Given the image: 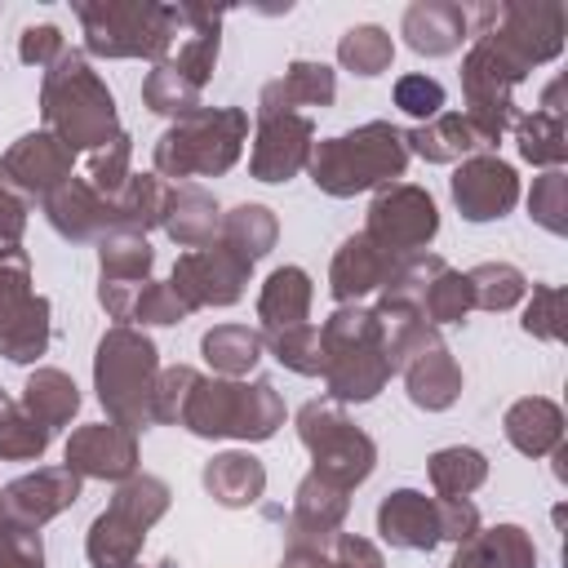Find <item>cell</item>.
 Here are the masks:
<instances>
[{
    "label": "cell",
    "mask_w": 568,
    "mask_h": 568,
    "mask_svg": "<svg viewBox=\"0 0 568 568\" xmlns=\"http://www.w3.org/2000/svg\"><path fill=\"white\" fill-rule=\"evenodd\" d=\"M44 120L58 129L62 146H106L115 142V102L89 62L75 49H62L49 80H44Z\"/></svg>",
    "instance_id": "1"
},
{
    "label": "cell",
    "mask_w": 568,
    "mask_h": 568,
    "mask_svg": "<svg viewBox=\"0 0 568 568\" xmlns=\"http://www.w3.org/2000/svg\"><path fill=\"white\" fill-rule=\"evenodd\" d=\"M408 164V146H404V133L373 120L355 133H342V138H328L315 146L311 155V178L315 186H324L328 195H355V191H368L386 178H399Z\"/></svg>",
    "instance_id": "2"
},
{
    "label": "cell",
    "mask_w": 568,
    "mask_h": 568,
    "mask_svg": "<svg viewBox=\"0 0 568 568\" xmlns=\"http://www.w3.org/2000/svg\"><path fill=\"white\" fill-rule=\"evenodd\" d=\"M195 435H244V439H266L284 422V404L266 382L240 386V382H200L191 386L182 417Z\"/></svg>",
    "instance_id": "3"
},
{
    "label": "cell",
    "mask_w": 568,
    "mask_h": 568,
    "mask_svg": "<svg viewBox=\"0 0 568 568\" xmlns=\"http://www.w3.org/2000/svg\"><path fill=\"white\" fill-rule=\"evenodd\" d=\"M244 111L235 106H195L182 115L160 142H155V169L169 178H191V173H222L235 164L240 142H244Z\"/></svg>",
    "instance_id": "4"
},
{
    "label": "cell",
    "mask_w": 568,
    "mask_h": 568,
    "mask_svg": "<svg viewBox=\"0 0 568 568\" xmlns=\"http://www.w3.org/2000/svg\"><path fill=\"white\" fill-rule=\"evenodd\" d=\"M320 346H324L320 373L328 377V390L337 399H373L382 390V382L390 377L373 311H337L324 324Z\"/></svg>",
    "instance_id": "5"
},
{
    "label": "cell",
    "mask_w": 568,
    "mask_h": 568,
    "mask_svg": "<svg viewBox=\"0 0 568 568\" xmlns=\"http://www.w3.org/2000/svg\"><path fill=\"white\" fill-rule=\"evenodd\" d=\"M98 395L106 404V413L129 426L142 430L151 417V395H155V346L133 333V328H111L98 342Z\"/></svg>",
    "instance_id": "6"
},
{
    "label": "cell",
    "mask_w": 568,
    "mask_h": 568,
    "mask_svg": "<svg viewBox=\"0 0 568 568\" xmlns=\"http://www.w3.org/2000/svg\"><path fill=\"white\" fill-rule=\"evenodd\" d=\"M297 430L306 439V448L315 453V479L333 484V488H355L368 470H373V439L364 430H355L337 404H320L311 399L297 417Z\"/></svg>",
    "instance_id": "7"
},
{
    "label": "cell",
    "mask_w": 568,
    "mask_h": 568,
    "mask_svg": "<svg viewBox=\"0 0 568 568\" xmlns=\"http://www.w3.org/2000/svg\"><path fill=\"white\" fill-rule=\"evenodd\" d=\"M89 49L129 58V53H164L173 44V22L178 9H155V4H75Z\"/></svg>",
    "instance_id": "8"
},
{
    "label": "cell",
    "mask_w": 568,
    "mask_h": 568,
    "mask_svg": "<svg viewBox=\"0 0 568 568\" xmlns=\"http://www.w3.org/2000/svg\"><path fill=\"white\" fill-rule=\"evenodd\" d=\"M439 217H435V200L417 186L395 182L390 191H382L368 209V240L386 253H413L435 235Z\"/></svg>",
    "instance_id": "9"
},
{
    "label": "cell",
    "mask_w": 568,
    "mask_h": 568,
    "mask_svg": "<svg viewBox=\"0 0 568 568\" xmlns=\"http://www.w3.org/2000/svg\"><path fill=\"white\" fill-rule=\"evenodd\" d=\"M248 280V262L235 257L226 244L217 248H191L173 266V293L195 311V306H226L240 297Z\"/></svg>",
    "instance_id": "10"
},
{
    "label": "cell",
    "mask_w": 568,
    "mask_h": 568,
    "mask_svg": "<svg viewBox=\"0 0 568 568\" xmlns=\"http://www.w3.org/2000/svg\"><path fill=\"white\" fill-rule=\"evenodd\" d=\"M453 200H457L462 217H470V222L501 217L519 200L515 169L506 160H497V155H475L453 173Z\"/></svg>",
    "instance_id": "11"
},
{
    "label": "cell",
    "mask_w": 568,
    "mask_h": 568,
    "mask_svg": "<svg viewBox=\"0 0 568 568\" xmlns=\"http://www.w3.org/2000/svg\"><path fill=\"white\" fill-rule=\"evenodd\" d=\"M257 120H262V129H257V142H253V173L262 182L293 178L311 155V120L293 115V111H271V115H257Z\"/></svg>",
    "instance_id": "12"
},
{
    "label": "cell",
    "mask_w": 568,
    "mask_h": 568,
    "mask_svg": "<svg viewBox=\"0 0 568 568\" xmlns=\"http://www.w3.org/2000/svg\"><path fill=\"white\" fill-rule=\"evenodd\" d=\"M80 497V475L71 466H44L36 475H22L18 484L4 488L0 506L18 519V524H44L58 510H67Z\"/></svg>",
    "instance_id": "13"
},
{
    "label": "cell",
    "mask_w": 568,
    "mask_h": 568,
    "mask_svg": "<svg viewBox=\"0 0 568 568\" xmlns=\"http://www.w3.org/2000/svg\"><path fill=\"white\" fill-rule=\"evenodd\" d=\"M4 178L31 195H49L71 178V146H62L53 133H27L4 155Z\"/></svg>",
    "instance_id": "14"
},
{
    "label": "cell",
    "mask_w": 568,
    "mask_h": 568,
    "mask_svg": "<svg viewBox=\"0 0 568 568\" xmlns=\"http://www.w3.org/2000/svg\"><path fill=\"white\" fill-rule=\"evenodd\" d=\"M133 430L129 426H84L67 444V466L75 475H98V479H120L133 470Z\"/></svg>",
    "instance_id": "15"
},
{
    "label": "cell",
    "mask_w": 568,
    "mask_h": 568,
    "mask_svg": "<svg viewBox=\"0 0 568 568\" xmlns=\"http://www.w3.org/2000/svg\"><path fill=\"white\" fill-rule=\"evenodd\" d=\"M377 528L390 546H408V550H430L439 541V506L426 501L422 493H390L377 510Z\"/></svg>",
    "instance_id": "16"
},
{
    "label": "cell",
    "mask_w": 568,
    "mask_h": 568,
    "mask_svg": "<svg viewBox=\"0 0 568 568\" xmlns=\"http://www.w3.org/2000/svg\"><path fill=\"white\" fill-rule=\"evenodd\" d=\"M395 271V257L386 248H377L368 235H355L342 244V253L333 257V297L337 302H351L377 284H386Z\"/></svg>",
    "instance_id": "17"
},
{
    "label": "cell",
    "mask_w": 568,
    "mask_h": 568,
    "mask_svg": "<svg viewBox=\"0 0 568 568\" xmlns=\"http://www.w3.org/2000/svg\"><path fill=\"white\" fill-rule=\"evenodd\" d=\"M49 222H53L62 235H71V240H89L102 222H115V209H111V200L98 195L93 186L67 178L58 191H49Z\"/></svg>",
    "instance_id": "18"
},
{
    "label": "cell",
    "mask_w": 568,
    "mask_h": 568,
    "mask_svg": "<svg viewBox=\"0 0 568 568\" xmlns=\"http://www.w3.org/2000/svg\"><path fill=\"white\" fill-rule=\"evenodd\" d=\"M532 564H537V550L515 524L466 537V546L453 559V568H532Z\"/></svg>",
    "instance_id": "19"
},
{
    "label": "cell",
    "mask_w": 568,
    "mask_h": 568,
    "mask_svg": "<svg viewBox=\"0 0 568 568\" xmlns=\"http://www.w3.org/2000/svg\"><path fill=\"white\" fill-rule=\"evenodd\" d=\"M404 36L426 58L453 53L466 40V13L457 4H413L404 13Z\"/></svg>",
    "instance_id": "20"
},
{
    "label": "cell",
    "mask_w": 568,
    "mask_h": 568,
    "mask_svg": "<svg viewBox=\"0 0 568 568\" xmlns=\"http://www.w3.org/2000/svg\"><path fill=\"white\" fill-rule=\"evenodd\" d=\"M404 373H408V395L422 408H448L457 399V390H462V373H457V364L448 359L444 346L422 351L417 359L404 364Z\"/></svg>",
    "instance_id": "21"
},
{
    "label": "cell",
    "mask_w": 568,
    "mask_h": 568,
    "mask_svg": "<svg viewBox=\"0 0 568 568\" xmlns=\"http://www.w3.org/2000/svg\"><path fill=\"white\" fill-rule=\"evenodd\" d=\"M506 435H510V444H515L519 453L541 457V453L559 448V439H564V417H559V408H555L550 399H519V404L506 413Z\"/></svg>",
    "instance_id": "22"
},
{
    "label": "cell",
    "mask_w": 568,
    "mask_h": 568,
    "mask_svg": "<svg viewBox=\"0 0 568 568\" xmlns=\"http://www.w3.org/2000/svg\"><path fill=\"white\" fill-rule=\"evenodd\" d=\"M204 488L222 501V506H244L257 501L266 488V470L257 466V457L248 453H222L204 466Z\"/></svg>",
    "instance_id": "23"
},
{
    "label": "cell",
    "mask_w": 568,
    "mask_h": 568,
    "mask_svg": "<svg viewBox=\"0 0 568 568\" xmlns=\"http://www.w3.org/2000/svg\"><path fill=\"white\" fill-rule=\"evenodd\" d=\"M306 306H311V280L297 266H280L266 280L262 302H257V311H262V320H266L271 333L293 328V324H306Z\"/></svg>",
    "instance_id": "24"
},
{
    "label": "cell",
    "mask_w": 568,
    "mask_h": 568,
    "mask_svg": "<svg viewBox=\"0 0 568 568\" xmlns=\"http://www.w3.org/2000/svg\"><path fill=\"white\" fill-rule=\"evenodd\" d=\"M404 146H413L417 155H426V160L444 164V160H457V155H466V151L484 146V138L475 133V124H470L466 115H435L430 124H422V129L404 133Z\"/></svg>",
    "instance_id": "25"
},
{
    "label": "cell",
    "mask_w": 568,
    "mask_h": 568,
    "mask_svg": "<svg viewBox=\"0 0 568 568\" xmlns=\"http://www.w3.org/2000/svg\"><path fill=\"white\" fill-rule=\"evenodd\" d=\"M22 404H27V417H36V422L49 430V426H62V422L80 408V395H75V382H71V377H62L58 368H40V373L27 382Z\"/></svg>",
    "instance_id": "26"
},
{
    "label": "cell",
    "mask_w": 568,
    "mask_h": 568,
    "mask_svg": "<svg viewBox=\"0 0 568 568\" xmlns=\"http://www.w3.org/2000/svg\"><path fill=\"white\" fill-rule=\"evenodd\" d=\"M164 226L178 244L200 248L204 240H213L217 226V209L204 191H169V209H164Z\"/></svg>",
    "instance_id": "27"
},
{
    "label": "cell",
    "mask_w": 568,
    "mask_h": 568,
    "mask_svg": "<svg viewBox=\"0 0 568 568\" xmlns=\"http://www.w3.org/2000/svg\"><path fill=\"white\" fill-rule=\"evenodd\" d=\"M138 546H142V528L129 524V519L115 515V510L98 515L93 528H89V559H93L98 568H129L133 555H138Z\"/></svg>",
    "instance_id": "28"
},
{
    "label": "cell",
    "mask_w": 568,
    "mask_h": 568,
    "mask_svg": "<svg viewBox=\"0 0 568 568\" xmlns=\"http://www.w3.org/2000/svg\"><path fill=\"white\" fill-rule=\"evenodd\" d=\"M204 359L222 373V377H235L244 368H253L262 359V337L244 324H222L213 333H204Z\"/></svg>",
    "instance_id": "29"
},
{
    "label": "cell",
    "mask_w": 568,
    "mask_h": 568,
    "mask_svg": "<svg viewBox=\"0 0 568 568\" xmlns=\"http://www.w3.org/2000/svg\"><path fill=\"white\" fill-rule=\"evenodd\" d=\"M222 235H226V248L253 266V262L275 244V217H271V209H262V204H240V209L226 217Z\"/></svg>",
    "instance_id": "30"
},
{
    "label": "cell",
    "mask_w": 568,
    "mask_h": 568,
    "mask_svg": "<svg viewBox=\"0 0 568 568\" xmlns=\"http://www.w3.org/2000/svg\"><path fill=\"white\" fill-rule=\"evenodd\" d=\"M151 271V248L138 231H115L102 240V284H129L142 288L138 280Z\"/></svg>",
    "instance_id": "31"
},
{
    "label": "cell",
    "mask_w": 568,
    "mask_h": 568,
    "mask_svg": "<svg viewBox=\"0 0 568 568\" xmlns=\"http://www.w3.org/2000/svg\"><path fill=\"white\" fill-rule=\"evenodd\" d=\"M342 510H346L342 488H333V484H324V479L311 475V479L297 488V510H293V519H297V537H302V532H320V541H324V532L337 528Z\"/></svg>",
    "instance_id": "32"
},
{
    "label": "cell",
    "mask_w": 568,
    "mask_h": 568,
    "mask_svg": "<svg viewBox=\"0 0 568 568\" xmlns=\"http://www.w3.org/2000/svg\"><path fill=\"white\" fill-rule=\"evenodd\" d=\"M484 475H488V462L475 448H444L430 457V484L444 497H466L470 488L484 484Z\"/></svg>",
    "instance_id": "33"
},
{
    "label": "cell",
    "mask_w": 568,
    "mask_h": 568,
    "mask_svg": "<svg viewBox=\"0 0 568 568\" xmlns=\"http://www.w3.org/2000/svg\"><path fill=\"white\" fill-rule=\"evenodd\" d=\"M466 284H470V302H479V306H488V311H506V306H515L519 297H524V275L510 266V262H488V266H475L470 275H466Z\"/></svg>",
    "instance_id": "34"
},
{
    "label": "cell",
    "mask_w": 568,
    "mask_h": 568,
    "mask_svg": "<svg viewBox=\"0 0 568 568\" xmlns=\"http://www.w3.org/2000/svg\"><path fill=\"white\" fill-rule=\"evenodd\" d=\"M390 53H395V44H390V36H386L382 27H351V31L342 36V44H337V58H342L351 71H359V75L386 71V67H390Z\"/></svg>",
    "instance_id": "35"
},
{
    "label": "cell",
    "mask_w": 568,
    "mask_h": 568,
    "mask_svg": "<svg viewBox=\"0 0 568 568\" xmlns=\"http://www.w3.org/2000/svg\"><path fill=\"white\" fill-rule=\"evenodd\" d=\"M519 151L532 164H559L564 160V120L559 111H532L519 120Z\"/></svg>",
    "instance_id": "36"
},
{
    "label": "cell",
    "mask_w": 568,
    "mask_h": 568,
    "mask_svg": "<svg viewBox=\"0 0 568 568\" xmlns=\"http://www.w3.org/2000/svg\"><path fill=\"white\" fill-rule=\"evenodd\" d=\"M164 506H169V488H164L160 479H151V475L129 479V484L115 493V501H111V510H115V515H124L129 524H138L142 532L164 515Z\"/></svg>",
    "instance_id": "37"
},
{
    "label": "cell",
    "mask_w": 568,
    "mask_h": 568,
    "mask_svg": "<svg viewBox=\"0 0 568 568\" xmlns=\"http://www.w3.org/2000/svg\"><path fill=\"white\" fill-rule=\"evenodd\" d=\"M195 84L186 80V75H178L169 62H160L151 75H146V84H142V98H146V106L151 111H164V115H191L195 111Z\"/></svg>",
    "instance_id": "38"
},
{
    "label": "cell",
    "mask_w": 568,
    "mask_h": 568,
    "mask_svg": "<svg viewBox=\"0 0 568 568\" xmlns=\"http://www.w3.org/2000/svg\"><path fill=\"white\" fill-rule=\"evenodd\" d=\"M280 89H284L288 106H293V102H302V106H328L337 84H333V71H328L324 62H293V67L284 71Z\"/></svg>",
    "instance_id": "39"
},
{
    "label": "cell",
    "mask_w": 568,
    "mask_h": 568,
    "mask_svg": "<svg viewBox=\"0 0 568 568\" xmlns=\"http://www.w3.org/2000/svg\"><path fill=\"white\" fill-rule=\"evenodd\" d=\"M275 355L293 368V373H320L324 368V346H320V328L311 324H293L275 333Z\"/></svg>",
    "instance_id": "40"
},
{
    "label": "cell",
    "mask_w": 568,
    "mask_h": 568,
    "mask_svg": "<svg viewBox=\"0 0 568 568\" xmlns=\"http://www.w3.org/2000/svg\"><path fill=\"white\" fill-rule=\"evenodd\" d=\"M129 178H133L129 173V138L120 133L115 142H106V151L93 155V191L106 195V200H115Z\"/></svg>",
    "instance_id": "41"
},
{
    "label": "cell",
    "mask_w": 568,
    "mask_h": 568,
    "mask_svg": "<svg viewBox=\"0 0 568 568\" xmlns=\"http://www.w3.org/2000/svg\"><path fill=\"white\" fill-rule=\"evenodd\" d=\"M395 106H404L417 120H430L444 106V84L430 75H404V80H395Z\"/></svg>",
    "instance_id": "42"
},
{
    "label": "cell",
    "mask_w": 568,
    "mask_h": 568,
    "mask_svg": "<svg viewBox=\"0 0 568 568\" xmlns=\"http://www.w3.org/2000/svg\"><path fill=\"white\" fill-rule=\"evenodd\" d=\"M0 568H44V550L31 524H0Z\"/></svg>",
    "instance_id": "43"
},
{
    "label": "cell",
    "mask_w": 568,
    "mask_h": 568,
    "mask_svg": "<svg viewBox=\"0 0 568 568\" xmlns=\"http://www.w3.org/2000/svg\"><path fill=\"white\" fill-rule=\"evenodd\" d=\"M191 306L173 293V284H142L138 302H133V320H146V324H178Z\"/></svg>",
    "instance_id": "44"
},
{
    "label": "cell",
    "mask_w": 568,
    "mask_h": 568,
    "mask_svg": "<svg viewBox=\"0 0 568 568\" xmlns=\"http://www.w3.org/2000/svg\"><path fill=\"white\" fill-rule=\"evenodd\" d=\"M44 444H49V430H44L36 417H22V413L0 430V457H13V462L40 457Z\"/></svg>",
    "instance_id": "45"
},
{
    "label": "cell",
    "mask_w": 568,
    "mask_h": 568,
    "mask_svg": "<svg viewBox=\"0 0 568 568\" xmlns=\"http://www.w3.org/2000/svg\"><path fill=\"white\" fill-rule=\"evenodd\" d=\"M559 306H564V293L559 288H532V306H528V320H524V328L528 333H537V337H546V342H559L564 337V315H559Z\"/></svg>",
    "instance_id": "46"
},
{
    "label": "cell",
    "mask_w": 568,
    "mask_h": 568,
    "mask_svg": "<svg viewBox=\"0 0 568 568\" xmlns=\"http://www.w3.org/2000/svg\"><path fill=\"white\" fill-rule=\"evenodd\" d=\"M532 217L546 226V231H564L568 222H564V173H546L537 186H532Z\"/></svg>",
    "instance_id": "47"
},
{
    "label": "cell",
    "mask_w": 568,
    "mask_h": 568,
    "mask_svg": "<svg viewBox=\"0 0 568 568\" xmlns=\"http://www.w3.org/2000/svg\"><path fill=\"white\" fill-rule=\"evenodd\" d=\"M435 506H439V537H453V541L475 537L479 515H475V506H470V501H462V497H439Z\"/></svg>",
    "instance_id": "48"
},
{
    "label": "cell",
    "mask_w": 568,
    "mask_h": 568,
    "mask_svg": "<svg viewBox=\"0 0 568 568\" xmlns=\"http://www.w3.org/2000/svg\"><path fill=\"white\" fill-rule=\"evenodd\" d=\"M62 49H67V44H62V31H58V27H27V31H22V62L49 67V62H58Z\"/></svg>",
    "instance_id": "49"
},
{
    "label": "cell",
    "mask_w": 568,
    "mask_h": 568,
    "mask_svg": "<svg viewBox=\"0 0 568 568\" xmlns=\"http://www.w3.org/2000/svg\"><path fill=\"white\" fill-rule=\"evenodd\" d=\"M333 564L337 568H382V555L364 537H337L333 541Z\"/></svg>",
    "instance_id": "50"
},
{
    "label": "cell",
    "mask_w": 568,
    "mask_h": 568,
    "mask_svg": "<svg viewBox=\"0 0 568 568\" xmlns=\"http://www.w3.org/2000/svg\"><path fill=\"white\" fill-rule=\"evenodd\" d=\"M22 222H27V217H22V204H18V200L4 191V182H0V240L13 244V240L22 235Z\"/></svg>",
    "instance_id": "51"
},
{
    "label": "cell",
    "mask_w": 568,
    "mask_h": 568,
    "mask_svg": "<svg viewBox=\"0 0 568 568\" xmlns=\"http://www.w3.org/2000/svg\"><path fill=\"white\" fill-rule=\"evenodd\" d=\"M13 417H18V408H13V399H9L4 390H0V430H4V426H9Z\"/></svg>",
    "instance_id": "52"
},
{
    "label": "cell",
    "mask_w": 568,
    "mask_h": 568,
    "mask_svg": "<svg viewBox=\"0 0 568 568\" xmlns=\"http://www.w3.org/2000/svg\"><path fill=\"white\" fill-rule=\"evenodd\" d=\"M129 568H138V564H129Z\"/></svg>",
    "instance_id": "53"
},
{
    "label": "cell",
    "mask_w": 568,
    "mask_h": 568,
    "mask_svg": "<svg viewBox=\"0 0 568 568\" xmlns=\"http://www.w3.org/2000/svg\"><path fill=\"white\" fill-rule=\"evenodd\" d=\"M0 515H4V506H0Z\"/></svg>",
    "instance_id": "54"
}]
</instances>
